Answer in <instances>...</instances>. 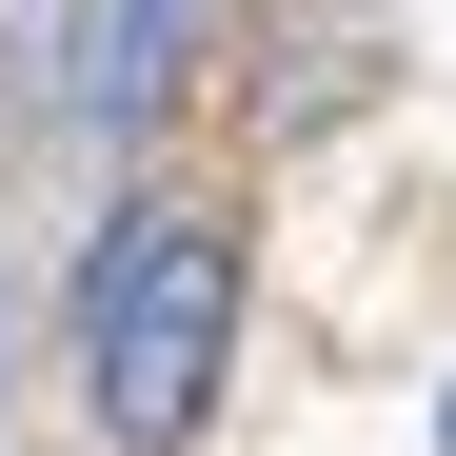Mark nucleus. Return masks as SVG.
Segmentation results:
<instances>
[{
  "label": "nucleus",
  "instance_id": "f257e3e1",
  "mask_svg": "<svg viewBox=\"0 0 456 456\" xmlns=\"http://www.w3.org/2000/svg\"><path fill=\"white\" fill-rule=\"evenodd\" d=\"M239 357V218L218 199H119L80 258V417L119 456H179Z\"/></svg>",
  "mask_w": 456,
  "mask_h": 456
},
{
  "label": "nucleus",
  "instance_id": "f03ea898",
  "mask_svg": "<svg viewBox=\"0 0 456 456\" xmlns=\"http://www.w3.org/2000/svg\"><path fill=\"white\" fill-rule=\"evenodd\" d=\"M179 60H199V0H100V40H80V139H139L179 100Z\"/></svg>",
  "mask_w": 456,
  "mask_h": 456
}]
</instances>
